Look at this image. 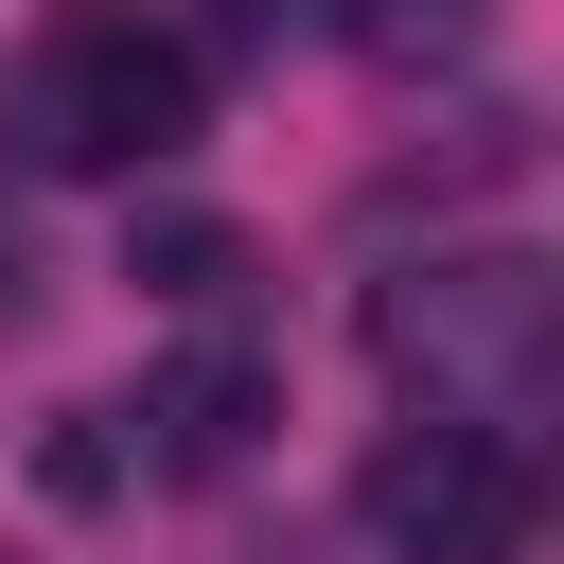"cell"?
<instances>
[{
  "label": "cell",
  "mask_w": 564,
  "mask_h": 564,
  "mask_svg": "<svg viewBox=\"0 0 564 564\" xmlns=\"http://www.w3.org/2000/svg\"><path fill=\"white\" fill-rule=\"evenodd\" d=\"M141 282H159V300H229V282H247V247H229L212 212H176V229H141Z\"/></svg>",
  "instance_id": "5"
},
{
  "label": "cell",
  "mask_w": 564,
  "mask_h": 564,
  "mask_svg": "<svg viewBox=\"0 0 564 564\" xmlns=\"http://www.w3.org/2000/svg\"><path fill=\"white\" fill-rule=\"evenodd\" d=\"M282 18H300V0H194V35H212V53H282Z\"/></svg>",
  "instance_id": "7"
},
{
  "label": "cell",
  "mask_w": 564,
  "mask_h": 564,
  "mask_svg": "<svg viewBox=\"0 0 564 564\" xmlns=\"http://www.w3.org/2000/svg\"><path fill=\"white\" fill-rule=\"evenodd\" d=\"M194 106H212V53L176 18H53L0 88V141L35 176H159L194 141Z\"/></svg>",
  "instance_id": "2"
},
{
  "label": "cell",
  "mask_w": 564,
  "mask_h": 564,
  "mask_svg": "<svg viewBox=\"0 0 564 564\" xmlns=\"http://www.w3.org/2000/svg\"><path fill=\"white\" fill-rule=\"evenodd\" d=\"M370 370L423 388V423H529L564 370V282L529 247H441L370 282Z\"/></svg>",
  "instance_id": "1"
},
{
  "label": "cell",
  "mask_w": 564,
  "mask_h": 564,
  "mask_svg": "<svg viewBox=\"0 0 564 564\" xmlns=\"http://www.w3.org/2000/svg\"><path fill=\"white\" fill-rule=\"evenodd\" d=\"M352 529H370V564H529V458H511V423H405V441H370Z\"/></svg>",
  "instance_id": "3"
},
{
  "label": "cell",
  "mask_w": 564,
  "mask_h": 564,
  "mask_svg": "<svg viewBox=\"0 0 564 564\" xmlns=\"http://www.w3.org/2000/svg\"><path fill=\"white\" fill-rule=\"evenodd\" d=\"M264 423H282V370H264V352H176V370L141 388V458H159V476H229Z\"/></svg>",
  "instance_id": "4"
},
{
  "label": "cell",
  "mask_w": 564,
  "mask_h": 564,
  "mask_svg": "<svg viewBox=\"0 0 564 564\" xmlns=\"http://www.w3.org/2000/svg\"><path fill=\"white\" fill-rule=\"evenodd\" d=\"M0 300H18V229H0Z\"/></svg>",
  "instance_id": "8"
},
{
  "label": "cell",
  "mask_w": 564,
  "mask_h": 564,
  "mask_svg": "<svg viewBox=\"0 0 564 564\" xmlns=\"http://www.w3.org/2000/svg\"><path fill=\"white\" fill-rule=\"evenodd\" d=\"M335 35L405 70V53H458V35H476V0H335Z\"/></svg>",
  "instance_id": "6"
}]
</instances>
